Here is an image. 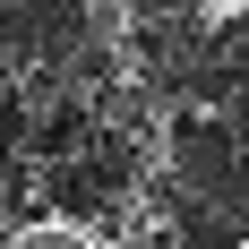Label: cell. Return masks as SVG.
I'll return each mask as SVG.
<instances>
[{"mask_svg": "<svg viewBox=\"0 0 249 249\" xmlns=\"http://www.w3.org/2000/svg\"><path fill=\"white\" fill-rule=\"evenodd\" d=\"M9 249H103V232L86 224V215H26V224L9 232Z\"/></svg>", "mask_w": 249, "mask_h": 249, "instance_id": "obj_1", "label": "cell"}, {"mask_svg": "<svg viewBox=\"0 0 249 249\" xmlns=\"http://www.w3.org/2000/svg\"><path fill=\"white\" fill-rule=\"evenodd\" d=\"M9 232H18V224H9V215H0V249H9Z\"/></svg>", "mask_w": 249, "mask_h": 249, "instance_id": "obj_2", "label": "cell"}, {"mask_svg": "<svg viewBox=\"0 0 249 249\" xmlns=\"http://www.w3.org/2000/svg\"><path fill=\"white\" fill-rule=\"evenodd\" d=\"M232 249H249V241H232Z\"/></svg>", "mask_w": 249, "mask_h": 249, "instance_id": "obj_3", "label": "cell"}]
</instances>
